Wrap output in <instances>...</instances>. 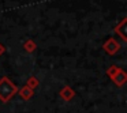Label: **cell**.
Here are the masks:
<instances>
[{"instance_id":"1","label":"cell","mask_w":127,"mask_h":113,"mask_svg":"<svg viewBox=\"0 0 127 113\" xmlns=\"http://www.w3.org/2000/svg\"><path fill=\"white\" fill-rule=\"evenodd\" d=\"M17 91L15 86L10 82L7 78H3L0 80V99L3 102H7L12 97V94Z\"/></svg>"}]
</instances>
